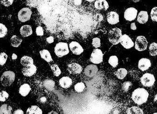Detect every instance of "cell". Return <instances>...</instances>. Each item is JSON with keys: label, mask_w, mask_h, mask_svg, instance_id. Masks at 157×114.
Returning a JSON list of instances; mask_svg holds the SVG:
<instances>
[{"label": "cell", "mask_w": 157, "mask_h": 114, "mask_svg": "<svg viewBox=\"0 0 157 114\" xmlns=\"http://www.w3.org/2000/svg\"><path fill=\"white\" fill-rule=\"evenodd\" d=\"M69 1L72 7H78L81 4L82 0H70Z\"/></svg>", "instance_id": "obj_42"}, {"label": "cell", "mask_w": 157, "mask_h": 114, "mask_svg": "<svg viewBox=\"0 0 157 114\" xmlns=\"http://www.w3.org/2000/svg\"><path fill=\"white\" fill-rule=\"evenodd\" d=\"M54 52L55 55L59 57L67 55L70 52L67 43L63 42L57 43L54 48Z\"/></svg>", "instance_id": "obj_5"}, {"label": "cell", "mask_w": 157, "mask_h": 114, "mask_svg": "<svg viewBox=\"0 0 157 114\" xmlns=\"http://www.w3.org/2000/svg\"><path fill=\"white\" fill-rule=\"evenodd\" d=\"M13 114H24V113L22 109H18L15 110Z\"/></svg>", "instance_id": "obj_46"}, {"label": "cell", "mask_w": 157, "mask_h": 114, "mask_svg": "<svg viewBox=\"0 0 157 114\" xmlns=\"http://www.w3.org/2000/svg\"><path fill=\"white\" fill-rule=\"evenodd\" d=\"M126 114H144V112L138 107H132L129 108L126 112Z\"/></svg>", "instance_id": "obj_29"}, {"label": "cell", "mask_w": 157, "mask_h": 114, "mask_svg": "<svg viewBox=\"0 0 157 114\" xmlns=\"http://www.w3.org/2000/svg\"><path fill=\"white\" fill-rule=\"evenodd\" d=\"M40 56L44 60L47 62H50L53 61L51 55L49 51L46 49H43L39 52Z\"/></svg>", "instance_id": "obj_23"}, {"label": "cell", "mask_w": 157, "mask_h": 114, "mask_svg": "<svg viewBox=\"0 0 157 114\" xmlns=\"http://www.w3.org/2000/svg\"><path fill=\"white\" fill-rule=\"evenodd\" d=\"M12 111V107L8 104H3L0 107V114H11Z\"/></svg>", "instance_id": "obj_28"}, {"label": "cell", "mask_w": 157, "mask_h": 114, "mask_svg": "<svg viewBox=\"0 0 157 114\" xmlns=\"http://www.w3.org/2000/svg\"><path fill=\"white\" fill-rule=\"evenodd\" d=\"M120 43L124 48H125V49H130L134 47L135 45L134 42L130 38L129 36L125 34L122 35Z\"/></svg>", "instance_id": "obj_11"}, {"label": "cell", "mask_w": 157, "mask_h": 114, "mask_svg": "<svg viewBox=\"0 0 157 114\" xmlns=\"http://www.w3.org/2000/svg\"><path fill=\"white\" fill-rule=\"evenodd\" d=\"M86 1L88 2H93L95 0H86Z\"/></svg>", "instance_id": "obj_51"}, {"label": "cell", "mask_w": 157, "mask_h": 114, "mask_svg": "<svg viewBox=\"0 0 157 114\" xmlns=\"http://www.w3.org/2000/svg\"><path fill=\"white\" fill-rule=\"evenodd\" d=\"M14 0H1L2 4L5 7L10 6L13 3Z\"/></svg>", "instance_id": "obj_43"}, {"label": "cell", "mask_w": 157, "mask_h": 114, "mask_svg": "<svg viewBox=\"0 0 157 114\" xmlns=\"http://www.w3.org/2000/svg\"><path fill=\"white\" fill-rule=\"evenodd\" d=\"M26 114H43V111L38 106L33 105L28 108Z\"/></svg>", "instance_id": "obj_24"}, {"label": "cell", "mask_w": 157, "mask_h": 114, "mask_svg": "<svg viewBox=\"0 0 157 114\" xmlns=\"http://www.w3.org/2000/svg\"><path fill=\"white\" fill-rule=\"evenodd\" d=\"M0 8H1V5H0Z\"/></svg>", "instance_id": "obj_52"}, {"label": "cell", "mask_w": 157, "mask_h": 114, "mask_svg": "<svg viewBox=\"0 0 157 114\" xmlns=\"http://www.w3.org/2000/svg\"><path fill=\"white\" fill-rule=\"evenodd\" d=\"M21 63L24 67L29 66L34 64V60L30 56L25 55L21 58Z\"/></svg>", "instance_id": "obj_25"}, {"label": "cell", "mask_w": 157, "mask_h": 114, "mask_svg": "<svg viewBox=\"0 0 157 114\" xmlns=\"http://www.w3.org/2000/svg\"><path fill=\"white\" fill-rule=\"evenodd\" d=\"M128 71L124 68H120L117 69L114 73L115 75L120 80H123L127 76Z\"/></svg>", "instance_id": "obj_27"}, {"label": "cell", "mask_w": 157, "mask_h": 114, "mask_svg": "<svg viewBox=\"0 0 157 114\" xmlns=\"http://www.w3.org/2000/svg\"><path fill=\"white\" fill-rule=\"evenodd\" d=\"M138 10L134 7H130L125 10L124 14V19L128 21L136 20L137 16Z\"/></svg>", "instance_id": "obj_10"}, {"label": "cell", "mask_w": 157, "mask_h": 114, "mask_svg": "<svg viewBox=\"0 0 157 114\" xmlns=\"http://www.w3.org/2000/svg\"><path fill=\"white\" fill-rule=\"evenodd\" d=\"M51 68L55 76L59 77L61 74V70L57 64H52L51 66Z\"/></svg>", "instance_id": "obj_34"}, {"label": "cell", "mask_w": 157, "mask_h": 114, "mask_svg": "<svg viewBox=\"0 0 157 114\" xmlns=\"http://www.w3.org/2000/svg\"><path fill=\"white\" fill-rule=\"evenodd\" d=\"M11 57H12V60H16V59H17V56L16 54H15V53H13V54H12Z\"/></svg>", "instance_id": "obj_48"}, {"label": "cell", "mask_w": 157, "mask_h": 114, "mask_svg": "<svg viewBox=\"0 0 157 114\" xmlns=\"http://www.w3.org/2000/svg\"><path fill=\"white\" fill-rule=\"evenodd\" d=\"M37 68L34 64L29 66L24 67L22 69V73L25 76L27 77L33 76L36 73Z\"/></svg>", "instance_id": "obj_15"}, {"label": "cell", "mask_w": 157, "mask_h": 114, "mask_svg": "<svg viewBox=\"0 0 157 114\" xmlns=\"http://www.w3.org/2000/svg\"><path fill=\"white\" fill-rule=\"evenodd\" d=\"M15 80V74L13 71H6L2 75L0 78V82L3 87H10L12 85Z\"/></svg>", "instance_id": "obj_3"}, {"label": "cell", "mask_w": 157, "mask_h": 114, "mask_svg": "<svg viewBox=\"0 0 157 114\" xmlns=\"http://www.w3.org/2000/svg\"><path fill=\"white\" fill-rule=\"evenodd\" d=\"M103 54L101 49H94L91 54L90 61L94 64H100L103 61Z\"/></svg>", "instance_id": "obj_8"}, {"label": "cell", "mask_w": 157, "mask_h": 114, "mask_svg": "<svg viewBox=\"0 0 157 114\" xmlns=\"http://www.w3.org/2000/svg\"><path fill=\"white\" fill-rule=\"evenodd\" d=\"M130 27L131 30H134V31H135V30H136L137 29L135 23H131V24Z\"/></svg>", "instance_id": "obj_47"}, {"label": "cell", "mask_w": 157, "mask_h": 114, "mask_svg": "<svg viewBox=\"0 0 157 114\" xmlns=\"http://www.w3.org/2000/svg\"><path fill=\"white\" fill-rule=\"evenodd\" d=\"M94 6L95 9L100 10H107L109 7V5L106 0H97L94 2Z\"/></svg>", "instance_id": "obj_18"}, {"label": "cell", "mask_w": 157, "mask_h": 114, "mask_svg": "<svg viewBox=\"0 0 157 114\" xmlns=\"http://www.w3.org/2000/svg\"><path fill=\"white\" fill-rule=\"evenodd\" d=\"M98 72V68L95 64H90L86 67L84 73L87 77H93L96 75Z\"/></svg>", "instance_id": "obj_13"}, {"label": "cell", "mask_w": 157, "mask_h": 114, "mask_svg": "<svg viewBox=\"0 0 157 114\" xmlns=\"http://www.w3.org/2000/svg\"><path fill=\"white\" fill-rule=\"evenodd\" d=\"M157 114V113H155V114Z\"/></svg>", "instance_id": "obj_53"}, {"label": "cell", "mask_w": 157, "mask_h": 114, "mask_svg": "<svg viewBox=\"0 0 157 114\" xmlns=\"http://www.w3.org/2000/svg\"><path fill=\"white\" fill-rule=\"evenodd\" d=\"M74 88L75 91L78 93H82L85 89V84L83 82L78 83L75 86Z\"/></svg>", "instance_id": "obj_36"}, {"label": "cell", "mask_w": 157, "mask_h": 114, "mask_svg": "<svg viewBox=\"0 0 157 114\" xmlns=\"http://www.w3.org/2000/svg\"><path fill=\"white\" fill-rule=\"evenodd\" d=\"M132 86V84L131 82H125L123 84L122 86L123 91L124 92H128L131 88Z\"/></svg>", "instance_id": "obj_38"}, {"label": "cell", "mask_w": 157, "mask_h": 114, "mask_svg": "<svg viewBox=\"0 0 157 114\" xmlns=\"http://www.w3.org/2000/svg\"><path fill=\"white\" fill-rule=\"evenodd\" d=\"M155 79L153 75L149 73L144 74L141 78V82L144 87H151L154 85Z\"/></svg>", "instance_id": "obj_9"}, {"label": "cell", "mask_w": 157, "mask_h": 114, "mask_svg": "<svg viewBox=\"0 0 157 114\" xmlns=\"http://www.w3.org/2000/svg\"><path fill=\"white\" fill-rule=\"evenodd\" d=\"M20 33L23 37H28L33 34L32 27L29 25H24L21 28Z\"/></svg>", "instance_id": "obj_20"}, {"label": "cell", "mask_w": 157, "mask_h": 114, "mask_svg": "<svg viewBox=\"0 0 157 114\" xmlns=\"http://www.w3.org/2000/svg\"><path fill=\"white\" fill-rule=\"evenodd\" d=\"M30 86L28 84H24L20 87L19 93L23 97H26L31 91Z\"/></svg>", "instance_id": "obj_22"}, {"label": "cell", "mask_w": 157, "mask_h": 114, "mask_svg": "<svg viewBox=\"0 0 157 114\" xmlns=\"http://www.w3.org/2000/svg\"><path fill=\"white\" fill-rule=\"evenodd\" d=\"M157 7H155L151 9V20L153 22H157Z\"/></svg>", "instance_id": "obj_40"}, {"label": "cell", "mask_w": 157, "mask_h": 114, "mask_svg": "<svg viewBox=\"0 0 157 114\" xmlns=\"http://www.w3.org/2000/svg\"><path fill=\"white\" fill-rule=\"evenodd\" d=\"M8 29L5 25L0 23V38L5 37L7 34Z\"/></svg>", "instance_id": "obj_35"}, {"label": "cell", "mask_w": 157, "mask_h": 114, "mask_svg": "<svg viewBox=\"0 0 157 114\" xmlns=\"http://www.w3.org/2000/svg\"><path fill=\"white\" fill-rule=\"evenodd\" d=\"M149 53L150 55L155 56L157 55V44L155 42H153L150 44L149 48Z\"/></svg>", "instance_id": "obj_31"}, {"label": "cell", "mask_w": 157, "mask_h": 114, "mask_svg": "<svg viewBox=\"0 0 157 114\" xmlns=\"http://www.w3.org/2000/svg\"><path fill=\"white\" fill-rule=\"evenodd\" d=\"M36 34L37 35L40 36L44 35V30L42 27L39 26V27H37L36 28Z\"/></svg>", "instance_id": "obj_44"}, {"label": "cell", "mask_w": 157, "mask_h": 114, "mask_svg": "<svg viewBox=\"0 0 157 114\" xmlns=\"http://www.w3.org/2000/svg\"><path fill=\"white\" fill-rule=\"evenodd\" d=\"M148 41L144 36H139L136 38L135 42V48L139 51L146 50L148 47Z\"/></svg>", "instance_id": "obj_6"}, {"label": "cell", "mask_w": 157, "mask_h": 114, "mask_svg": "<svg viewBox=\"0 0 157 114\" xmlns=\"http://www.w3.org/2000/svg\"><path fill=\"white\" fill-rule=\"evenodd\" d=\"M122 35V34L121 29L118 28L111 29L109 32L108 39L109 41L113 45H117L120 43Z\"/></svg>", "instance_id": "obj_4"}, {"label": "cell", "mask_w": 157, "mask_h": 114, "mask_svg": "<svg viewBox=\"0 0 157 114\" xmlns=\"http://www.w3.org/2000/svg\"><path fill=\"white\" fill-rule=\"evenodd\" d=\"M48 114H58V113L57 112H56V111L52 110V111L49 112V113H48Z\"/></svg>", "instance_id": "obj_49"}, {"label": "cell", "mask_w": 157, "mask_h": 114, "mask_svg": "<svg viewBox=\"0 0 157 114\" xmlns=\"http://www.w3.org/2000/svg\"><path fill=\"white\" fill-rule=\"evenodd\" d=\"M92 45L95 48H99L101 47V40L100 38H94L92 41Z\"/></svg>", "instance_id": "obj_41"}, {"label": "cell", "mask_w": 157, "mask_h": 114, "mask_svg": "<svg viewBox=\"0 0 157 114\" xmlns=\"http://www.w3.org/2000/svg\"><path fill=\"white\" fill-rule=\"evenodd\" d=\"M8 59V55L4 52L0 53V65L3 66L6 63Z\"/></svg>", "instance_id": "obj_37"}, {"label": "cell", "mask_w": 157, "mask_h": 114, "mask_svg": "<svg viewBox=\"0 0 157 114\" xmlns=\"http://www.w3.org/2000/svg\"><path fill=\"white\" fill-rule=\"evenodd\" d=\"M9 97V94L5 91H2L0 92V102H4L7 101Z\"/></svg>", "instance_id": "obj_39"}, {"label": "cell", "mask_w": 157, "mask_h": 114, "mask_svg": "<svg viewBox=\"0 0 157 114\" xmlns=\"http://www.w3.org/2000/svg\"><path fill=\"white\" fill-rule=\"evenodd\" d=\"M44 85L46 89L52 91L54 89L55 82L52 80H47L44 81Z\"/></svg>", "instance_id": "obj_32"}, {"label": "cell", "mask_w": 157, "mask_h": 114, "mask_svg": "<svg viewBox=\"0 0 157 114\" xmlns=\"http://www.w3.org/2000/svg\"><path fill=\"white\" fill-rule=\"evenodd\" d=\"M72 80L68 77H61L59 80V84L61 87L63 88H68L71 86Z\"/></svg>", "instance_id": "obj_21"}, {"label": "cell", "mask_w": 157, "mask_h": 114, "mask_svg": "<svg viewBox=\"0 0 157 114\" xmlns=\"http://www.w3.org/2000/svg\"><path fill=\"white\" fill-rule=\"evenodd\" d=\"M149 20V15L146 11H140L138 15H137V20L138 22L141 24L146 23Z\"/></svg>", "instance_id": "obj_19"}, {"label": "cell", "mask_w": 157, "mask_h": 114, "mask_svg": "<svg viewBox=\"0 0 157 114\" xmlns=\"http://www.w3.org/2000/svg\"><path fill=\"white\" fill-rule=\"evenodd\" d=\"M27 5L38 11L47 30L58 38L72 37V7L70 0H26Z\"/></svg>", "instance_id": "obj_1"}, {"label": "cell", "mask_w": 157, "mask_h": 114, "mask_svg": "<svg viewBox=\"0 0 157 114\" xmlns=\"http://www.w3.org/2000/svg\"><path fill=\"white\" fill-rule=\"evenodd\" d=\"M67 69L70 74L76 75L80 73L83 69L80 64L76 62H72L68 64Z\"/></svg>", "instance_id": "obj_12"}, {"label": "cell", "mask_w": 157, "mask_h": 114, "mask_svg": "<svg viewBox=\"0 0 157 114\" xmlns=\"http://www.w3.org/2000/svg\"><path fill=\"white\" fill-rule=\"evenodd\" d=\"M32 14V11L28 7L23 8L18 12L17 15L18 20L21 22H26L30 20Z\"/></svg>", "instance_id": "obj_7"}, {"label": "cell", "mask_w": 157, "mask_h": 114, "mask_svg": "<svg viewBox=\"0 0 157 114\" xmlns=\"http://www.w3.org/2000/svg\"><path fill=\"white\" fill-rule=\"evenodd\" d=\"M107 20L110 25H116L119 22V15L115 11H110L108 13Z\"/></svg>", "instance_id": "obj_16"}, {"label": "cell", "mask_w": 157, "mask_h": 114, "mask_svg": "<svg viewBox=\"0 0 157 114\" xmlns=\"http://www.w3.org/2000/svg\"><path fill=\"white\" fill-rule=\"evenodd\" d=\"M108 114H126V111L123 107H115L111 109Z\"/></svg>", "instance_id": "obj_30"}, {"label": "cell", "mask_w": 157, "mask_h": 114, "mask_svg": "<svg viewBox=\"0 0 157 114\" xmlns=\"http://www.w3.org/2000/svg\"><path fill=\"white\" fill-rule=\"evenodd\" d=\"M69 47L71 52L76 55H80L84 52L83 48L78 42L72 41Z\"/></svg>", "instance_id": "obj_14"}, {"label": "cell", "mask_w": 157, "mask_h": 114, "mask_svg": "<svg viewBox=\"0 0 157 114\" xmlns=\"http://www.w3.org/2000/svg\"><path fill=\"white\" fill-rule=\"evenodd\" d=\"M108 62L111 66L116 68L118 64V59L116 55H112L109 57Z\"/></svg>", "instance_id": "obj_33"}, {"label": "cell", "mask_w": 157, "mask_h": 114, "mask_svg": "<svg viewBox=\"0 0 157 114\" xmlns=\"http://www.w3.org/2000/svg\"><path fill=\"white\" fill-rule=\"evenodd\" d=\"M149 97V93L145 89L138 88L134 90L132 95V99L138 105L145 103Z\"/></svg>", "instance_id": "obj_2"}, {"label": "cell", "mask_w": 157, "mask_h": 114, "mask_svg": "<svg viewBox=\"0 0 157 114\" xmlns=\"http://www.w3.org/2000/svg\"><path fill=\"white\" fill-rule=\"evenodd\" d=\"M22 40L17 36L13 35L10 39L11 46L14 48H17L21 44Z\"/></svg>", "instance_id": "obj_26"}, {"label": "cell", "mask_w": 157, "mask_h": 114, "mask_svg": "<svg viewBox=\"0 0 157 114\" xmlns=\"http://www.w3.org/2000/svg\"><path fill=\"white\" fill-rule=\"evenodd\" d=\"M151 61L148 58H143L138 62V68L142 71H146L151 66Z\"/></svg>", "instance_id": "obj_17"}, {"label": "cell", "mask_w": 157, "mask_h": 114, "mask_svg": "<svg viewBox=\"0 0 157 114\" xmlns=\"http://www.w3.org/2000/svg\"><path fill=\"white\" fill-rule=\"evenodd\" d=\"M46 41L48 42L49 44H51V43H53L54 42V38L52 36H50V37H48L46 38Z\"/></svg>", "instance_id": "obj_45"}, {"label": "cell", "mask_w": 157, "mask_h": 114, "mask_svg": "<svg viewBox=\"0 0 157 114\" xmlns=\"http://www.w3.org/2000/svg\"><path fill=\"white\" fill-rule=\"evenodd\" d=\"M131 1L133 2H135V3H136V2H139L140 0H131Z\"/></svg>", "instance_id": "obj_50"}]
</instances>
